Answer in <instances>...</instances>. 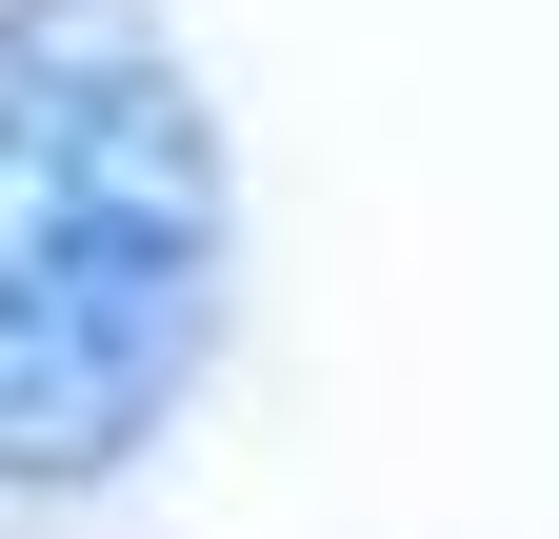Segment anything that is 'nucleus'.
I'll return each mask as SVG.
<instances>
[{
    "label": "nucleus",
    "instance_id": "1",
    "mask_svg": "<svg viewBox=\"0 0 559 539\" xmlns=\"http://www.w3.org/2000/svg\"><path fill=\"white\" fill-rule=\"evenodd\" d=\"M221 320V141L140 0H0V480H100Z\"/></svg>",
    "mask_w": 559,
    "mask_h": 539
}]
</instances>
